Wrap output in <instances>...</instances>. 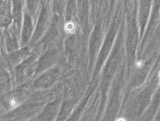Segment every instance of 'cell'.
Wrapping results in <instances>:
<instances>
[{"label":"cell","mask_w":160,"mask_h":121,"mask_svg":"<svg viewBox=\"0 0 160 121\" xmlns=\"http://www.w3.org/2000/svg\"><path fill=\"white\" fill-rule=\"evenodd\" d=\"M32 30V25L30 18L29 15L25 16L22 30V39L23 42L25 43L30 35Z\"/></svg>","instance_id":"1"}]
</instances>
